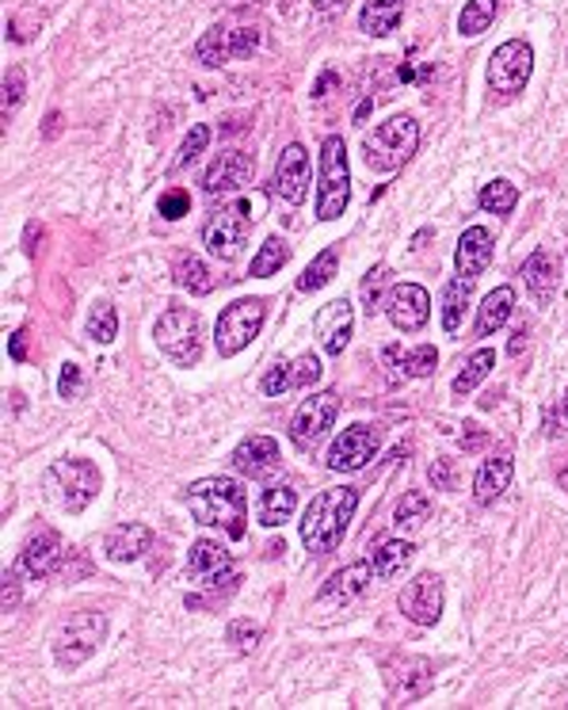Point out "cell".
<instances>
[{
    "label": "cell",
    "mask_w": 568,
    "mask_h": 710,
    "mask_svg": "<svg viewBox=\"0 0 568 710\" xmlns=\"http://www.w3.org/2000/svg\"><path fill=\"white\" fill-rule=\"evenodd\" d=\"M355 508H359V489H352V485L317 493L309 500L306 516H301V543H306V551L317 554V558L336 551L344 543Z\"/></svg>",
    "instance_id": "1"
},
{
    "label": "cell",
    "mask_w": 568,
    "mask_h": 710,
    "mask_svg": "<svg viewBox=\"0 0 568 710\" xmlns=\"http://www.w3.org/2000/svg\"><path fill=\"white\" fill-rule=\"evenodd\" d=\"M188 508L199 523L222 528L229 539H245L248 531V493L233 477H202L188 489Z\"/></svg>",
    "instance_id": "2"
},
{
    "label": "cell",
    "mask_w": 568,
    "mask_h": 710,
    "mask_svg": "<svg viewBox=\"0 0 568 710\" xmlns=\"http://www.w3.org/2000/svg\"><path fill=\"white\" fill-rule=\"evenodd\" d=\"M99 489H104V477H99V466L92 459H58L43 474L46 500L69 516H81L99 497Z\"/></svg>",
    "instance_id": "3"
},
{
    "label": "cell",
    "mask_w": 568,
    "mask_h": 710,
    "mask_svg": "<svg viewBox=\"0 0 568 710\" xmlns=\"http://www.w3.org/2000/svg\"><path fill=\"white\" fill-rule=\"evenodd\" d=\"M317 218L321 222H336L347 211V199H352V165H347V145L340 134H329L321 142V157H317Z\"/></svg>",
    "instance_id": "4"
},
{
    "label": "cell",
    "mask_w": 568,
    "mask_h": 710,
    "mask_svg": "<svg viewBox=\"0 0 568 710\" xmlns=\"http://www.w3.org/2000/svg\"><path fill=\"white\" fill-rule=\"evenodd\" d=\"M419 150V122L412 115H393L381 127L370 130L363 138V157L375 173H397L401 165H409L412 153Z\"/></svg>",
    "instance_id": "5"
},
{
    "label": "cell",
    "mask_w": 568,
    "mask_h": 710,
    "mask_svg": "<svg viewBox=\"0 0 568 710\" xmlns=\"http://www.w3.org/2000/svg\"><path fill=\"white\" fill-rule=\"evenodd\" d=\"M107 627H111V623H107L104 612H73L69 619H61L58 630H54V638H50V650H54L58 668H69V673L81 668L84 661L104 646Z\"/></svg>",
    "instance_id": "6"
},
{
    "label": "cell",
    "mask_w": 568,
    "mask_h": 710,
    "mask_svg": "<svg viewBox=\"0 0 568 710\" xmlns=\"http://www.w3.org/2000/svg\"><path fill=\"white\" fill-rule=\"evenodd\" d=\"M202 318L188 306H173V310L161 313L157 329H153V341L157 348L176 363V367H194L202 359Z\"/></svg>",
    "instance_id": "7"
},
{
    "label": "cell",
    "mask_w": 568,
    "mask_h": 710,
    "mask_svg": "<svg viewBox=\"0 0 568 710\" xmlns=\"http://www.w3.org/2000/svg\"><path fill=\"white\" fill-rule=\"evenodd\" d=\"M263 321H268V298H237L225 306L222 318L214 326V348L222 359H233L260 336Z\"/></svg>",
    "instance_id": "8"
},
{
    "label": "cell",
    "mask_w": 568,
    "mask_h": 710,
    "mask_svg": "<svg viewBox=\"0 0 568 710\" xmlns=\"http://www.w3.org/2000/svg\"><path fill=\"white\" fill-rule=\"evenodd\" d=\"M248 229H252V206H248V199H233L229 206L210 214V222L202 226V241H206V249L214 252L217 260L229 264V260H237L240 249H245Z\"/></svg>",
    "instance_id": "9"
},
{
    "label": "cell",
    "mask_w": 568,
    "mask_h": 710,
    "mask_svg": "<svg viewBox=\"0 0 568 710\" xmlns=\"http://www.w3.org/2000/svg\"><path fill=\"white\" fill-rule=\"evenodd\" d=\"M188 577L202 592L222 596V592H229L237 584V566H233V554L222 543L199 539V543H191V554H188Z\"/></svg>",
    "instance_id": "10"
},
{
    "label": "cell",
    "mask_w": 568,
    "mask_h": 710,
    "mask_svg": "<svg viewBox=\"0 0 568 710\" xmlns=\"http://www.w3.org/2000/svg\"><path fill=\"white\" fill-rule=\"evenodd\" d=\"M534 73V50L523 38H508L504 46H496V54L488 58V88L500 96H516L526 88Z\"/></svg>",
    "instance_id": "11"
},
{
    "label": "cell",
    "mask_w": 568,
    "mask_h": 710,
    "mask_svg": "<svg viewBox=\"0 0 568 710\" xmlns=\"http://www.w3.org/2000/svg\"><path fill=\"white\" fill-rule=\"evenodd\" d=\"M336 413H340V393L321 390V393H313V398H306L298 405V413H294V421H291V443L298 447V451H306V454L317 451V443L329 436Z\"/></svg>",
    "instance_id": "12"
},
{
    "label": "cell",
    "mask_w": 568,
    "mask_h": 710,
    "mask_svg": "<svg viewBox=\"0 0 568 710\" xmlns=\"http://www.w3.org/2000/svg\"><path fill=\"white\" fill-rule=\"evenodd\" d=\"M378 447H381V428L378 424L359 421V424H352V428H344V436L329 447L324 466H329L332 474H355V470H363L375 459Z\"/></svg>",
    "instance_id": "13"
},
{
    "label": "cell",
    "mask_w": 568,
    "mask_h": 710,
    "mask_svg": "<svg viewBox=\"0 0 568 710\" xmlns=\"http://www.w3.org/2000/svg\"><path fill=\"white\" fill-rule=\"evenodd\" d=\"M260 46V31L256 27H237V31H229V27H210L206 35L194 43V61H202L206 69H217V66H225V61H233V58H248V54Z\"/></svg>",
    "instance_id": "14"
},
{
    "label": "cell",
    "mask_w": 568,
    "mask_h": 710,
    "mask_svg": "<svg viewBox=\"0 0 568 710\" xmlns=\"http://www.w3.org/2000/svg\"><path fill=\"white\" fill-rule=\"evenodd\" d=\"M442 600H447V592H442L439 577L419 573V577H412V581L404 584L397 607H401L404 619L416 623V627H435V623L442 619Z\"/></svg>",
    "instance_id": "15"
},
{
    "label": "cell",
    "mask_w": 568,
    "mask_h": 710,
    "mask_svg": "<svg viewBox=\"0 0 568 710\" xmlns=\"http://www.w3.org/2000/svg\"><path fill=\"white\" fill-rule=\"evenodd\" d=\"M252 173H256L252 153H245V150H225V153H217L214 165H210L206 176H202V191H206L210 199L237 196V191L248 188Z\"/></svg>",
    "instance_id": "16"
},
{
    "label": "cell",
    "mask_w": 568,
    "mask_h": 710,
    "mask_svg": "<svg viewBox=\"0 0 568 710\" xmlns=\"http://www.w3.org/2000/svg\"><path fill=\"white\" fill-rule=\"evenodd\" d=\"M386 318L393 321V329L401 333H419L431 318V295L419 283H393L386 295Z\"/></svg>",
    "instance_id": "17"
},
{
    "label": "cell",
    "mask_w": 568,
    "mask_h": 710,
    "mask_svg": "<svg viewBox=\"0 0 568 710\" xmlns=\"http://www.w3.org/2000/svg\"><path fill=\"white\" fill-rule=\"evenodd\" d=\"M268 191L275 199H283V203H291V206H298L301 199H306V191H309V153H306V145L294 142V145H286V150L279 153Z\"/></svg>",
    "instance_id": "18"
},
{
    "label": "cell",
    "mask_w": 568,
    "mask_h": 710,
    "mask_svg": "<svg viewBox=\"0 0 568 710\" xmlns=\"http://www.w3.org/2000/svg\"><path fill=\"white\" fill-rule=\"evenodd\" d=\"M435 363H439L435 344H416V348L389 344V348L381 352V367H386V382L389 386H404V382H412V378L435 375Z\"/></svg>",
    "instance_id": "19"
},
{
    "label": "cell",
    "mask_w": 568,
    "mask_h": 710,
    "mask_svg": "<svg viewBox=\"0 0 568 710\" xmlns=\"http://www.w3.org/2000/svg\"><path fill=\"white\" fill-rule=\"evenodd\" d=\"M321 375H324L321 359H317L313 352H306L294 363L271 367L268 375H263L260 390L268 393V398H283V393H291V390H313V382H321Z\"/></svg>",
    "instance_id": "20"
},
{
    "label": "cell",
    "mask_w": 568,
    "mask_h": 710,
    "mask_svg": "<svg viewBox=\"0 0 568 710\" xmlns=\"http://www.w3.org/2000/svg\"><path fill=\"white\" fill-rule=\"evenodd\" d=\"M61 558H66V546H61V535L54 528H38L35 535L23 543L20 551V561L15 566L23 569V573L31 577V581H46V577L54 573V569L61 566Z\"/></svg>",
    "instance_id": "21"
},
{
    "label": "cell",
    "mask_w": 568,
    "mask_h": 710,
    "mask_svg": "<svg viewBox=\"0 0 568 710\" xmlns=\"http://www.w3.org/2000/svg\"><path fill=\"white\" fill-rule=\"evenodd\" d=\"M233 470L245 477H252V482H263V477H271L279 470V462H283V454H279V443L271 436H248L245 443L233 451Z\"/></svg>",
    "instance_id": "22"
},
{
    "label": "cell",
    "mask_w": 568,
    "mask_h": 710,
    "mask_svg": "<svg viewBox=\"0 0 568 710\" xmlns=\"http://www.w3.org/2000/svg\"><path fill=\"white\" fill-rule=\"evenodd\" d=\"M370 581H375V566L367 561H355V566H344L340 573H332L329 581L321 584V592H317V604H352V600H359L363 592L370 589Z\"/></svg>",
    "instance_id": "23"
},
{
    "label": "cell",
    "mask_w": 568,
    "mask_h": 710,
    "mask_svg": "<svg viewBox=\"0 0 568 710\" xmlns=\"http://www.w3.org/2000/svg\"><path fill=\"white\" fill-rule=\"evenodd\" d=\"M352 318L355 313H352V303H347V298H336V303L321 306V313L313 318V329H317V336H321V344L329 355H344L347 341H352Z\"/></svg>",
    "instance_id": "24"
},
{
    "label": "cell",
    "mask_w": 568,
    "mask_h": 710,
    "mask_svg": "<svg viewBox=\"0 0 568 710\" xmlns=\"http://www.w3.org/2000/svg\"><path fill=\"white\" fill-rule=\"evenodd\" d=\"M511 474H516V462H511L508 451L485 459L477 477H473V500H477V505H496V500L511 489Z\"/></svg>",
    "instance_id": "25"
},
{
    "label": "cell",
    "mask_w": 568,
    "mask_h": 710,
    "mask_svg": "<svg viewBox=\"0 0 568 710\" xmlns=\"http://www.w3.org/2000/svg\"><path fill=\"white\" fill-rule=\"evenodd\" d=\"M150 546H153V531L145 528V523H119V528H111L104 539V554L111 561H119V566L138 561Z\"/></svg>",
    "instance_id": "26"
},
{
    "label": "cell",
    "mask_w": 568,
    "mask_h": 710,
    "mask_svg": "<svg viewBox=\"0 0 568 710\" xmlns=\"http://www.w3.org/2000/svg\"><path fill=\"white\" fill-rule=\"evenodd\" d=\"M454 264H458V275H473L477 280L488 264H493V234L485 226H470L458 241V252H454Z\"/></svg>",
    "instance_id": "27"
},
{
    "label": "cell",
    "mask_w": 568,
    "mask_h": 710,
    "mask_svg": "<svg viewBox=\"0 0 568 710\" xmlns=\"http://www.w3.org/2000/svg\"><path fill=\"white\" fill-rule=\"evenodd\" d=\"M523 283L531 287V295L539 298V303H549L554 298V291H557V260H554V252L549 249H534L531 257H526V264H523Z\"/></svg>",
    "instance_id": "28"
},
{
    "label": "cell",
    "mask_w": 568,
    "mask_h": 710,
    "mask_svg": "<svg viewBox=\"0 0 568 710\" xmlns=\"http://www.w3.org/2000/svg\"><path fill=\"white\" fill-rule=\"evenodd\" d=\"M404 4H409V0H367L359 12V31L370 38L393 35L397 23H401V15H404Z\"/></svg>",
    "instance_id": "29"
},
{
    "label": "cell",
    "mask_w": 568,
    "mask_h": 710,
    "mask_svg": "<svg viewBox=\"0 0 568 710\" xmlns=\"http://www.w3.org/2000/svg\"><path fill=\"white\" fill-rule=\"evenodd\" d=\"M511 310H516V291L511 287H496L493 295H485L477 310V336H493L508 326Z\"/></svg>",
    "instance_id": "30"
},
{
    "label": "cell",
    "mask_w": 568,
    "mask_h": 710,
    "mask_svg": "<svg viewBox=\"0 0 568 710\" xmlns=\"http://www.w3.org/2000/svg\"><path fill=\"white\" fill-rule=\"evenodd\" d=\"M294 512H298V493H294L291 485H271V489H263L260 508H256L263 528H279V523H286Z\"/></svg>",
    "instance_id": "31"
},
{
    "label": "cell",
    "mask_w": 568,
    "mask_h": 710,
    "mask_svg": "<svg viewBox=\"0 0 568 710\" xmlns=\"http://www.w3.org/2000/svg\"><path fill=\"white\" fill-rule=\"evenodd\" d=\"M416 558V546L404 543V539H393V543H381L375 554H370V566H375L378 581H393L397 573L409 569V561Z\"/></svg>",
    "instance_id": "32"
},
{
    "label": "cell",
    "mask_w": 568,
    "mask_h": 710,
    "mask_svg": "<svg viewBox=\"0 0 568 710\" xmlns=\"http://www.w3.org/2000/svg\"><path fill=\"white\" fill-rule=\"evenodd\" d=\"M473 295V275H454L447 283V295H442V329L447 333H458L465 321V303Z\"/></svg>",
    "instance_id": "33"
},
{
    "label": "cell",
    "mask_w": 568,
    "mask_h": 710,
    "mask_svg": "<svg viewBox=\"0 0 568 710\" xmlns=\"http://www.w3.org/2000/svg\"><path fill=\"white\" fill-rule=\"evenodd\" d=\"M336 268H340V249H336V245H329V249H324L321 257H317L313 264L301 272L298 291H301V295H317V291H324L332 280H336Z\"/></svg>",
    "instance_id": "34"
},
{
    "label": "cell",
    "mask_w": 568,
    "mask_h": 710,
    "mask_svg": "<svg viewBox=\"0 0 568 710\" xmlns=\"http://www.w3.org/2000/svg\"><path fill=\"white\" fill-rule=\"evenodd\" d=\"M496 12H500V0H465V8L458 12V31L465 38H477L493 27Z\"/></svg>",
    "instance_id": "35"
},
{
    "label": "cell",
    "mask_w": 568,
    "mask_h": 710,
    "mask_svg": "<svg viewBox=\"0 0 568 710\" xmlns=\"http://www.w3.org/2000/svg\"><path fill=\"white\" fill-rule=\"evenodd\" d=\"M286 260H291V245H286L283 237H268V241L260 245V252L252 257L248 275H252V280H268V275L283 272Z\"/></svg>",
    "instance_id": "36"
},
{
    "label": "cell",
    "mask_w": 568,
    "mask_h": 710,
    "mask_svg": "<svg viewBox=\"0 0 568 710\" xmlns=\"http://www.w3.org/2000/svg\"><path fill=\"white\" fill-rule=\"evenodd\" d=\"M493 367H496V352L493 348L473 352L470 359H465V370L454 378V386H450V390H454V393H473L488 375H493Z\"/></svg>",
    "instance_id": "37"
},
{
    "label": "cell",
    "mask_w": 568,
    "mask_h": 710,
    "mask_svg": "<svg viewBox=\"0 0 568 710\" xmlns=\"http://www.w3.org/2000/svg\"><path fill=\"white\" fill-rule=\"evenodd\" d=\"M477 203H481V211H485V214H511V211H516V203H519V188L511 180H493V184H485V188H481Z\"/></svg>",
    "instance_id": "38"
},
{
    "label": "cell",
    "mask_w": 568,
    "mask_h": 710,
    "mask_svg": "<svg viewBox=\"0 0 568 710\" xmlns=\"http://www.w3.org/2000/svg\"><path fill=\"white\" fill-rule=\"evenodd\" d=\"M176 283H180L184 291H191V295H210V291H214V275H210V268L202 264L199 257L176 260Z\"/></svg>",
    "instance_id": "39"
},
{
    "label": "cell",
    "mask_w": 568,
    "mask_h": 710,
    "mask_svg": "<svg viewBox=\"0 0 568 710\" xmlns=\"http://www.w3.org/2000/svg\"><path fill=\"white\" fill-rule=\"evenodd\" d=\"M84 336L96 344H111L119 336V313H115L111 303H96L88 313V326H84Z\"/></svg>",
    "instance_id": "40"
},
{
    "label": "cell",
    "mask_w": 568,
    "mask_h": 710,
    "mask_svg": "<svg viewBox=\"0 0 568 710\" xmlns=\"http://www.w3.org/2000/svg\"><path fill=\"white\" fill-rule=\"evenodd\" d=\"M206 145H210V127H202V122H194L191 134L184 138L180 153H176L173 173H184V168H188V165H194V161H199L202 153H206Z\"/></svg>",
    "instance_id": "41"
},
{
    "label": "cell",
    "mask_w": 568,
    "mask_h": 710,
    "mask_svg": "<svg viewBox=\"0 0 568 710\" xmlns=\"http://www.w3.org/2000/svg\"><path fill=\"white\" fill-rule=\"evenodd\" d=\"M427 512H431V500L424 497V493H409V497L397 505V512H393V523L397 528H419V523L427 520Z\"/></svg>",
    "instance_id": "42"
},
{
    "label": "cell",
    "mask_w": 568,
    "mask_h": 710,
    "mask_svg": "<svg viewBox=\"0 0 568 710\" xmlns=\"http://www.w3.org/2000/svg\"><path fill=\"white\" fill-rule=\"evenodd\" d=\"M0 92H4V99H0V119H4V127H8L15 107L23 104V69L20 66L4 69V84H0Z\"/></svg>",
    "instance_id": "43"
},
{
    "label": "cell",
    "mask_w": 568,
    "mask_h": 710,
    "mask_svg": "<svg viewBox=\"0 0 568 710\" xmlns=\"http://www.w3.org/2000/svg\"><path fill=\"white\" fill-rule=\"evenodd\" d=\"M225 638H229L237 653H252L256 646H260V638H263V627H260V623H252V619H233L229 630H225Z\"/></svg>",
    "instance_id": "44"
},
{
    "label": "cell",
    "mask_w": 568,
    "mask_h": 710,
    "mask_svg": "<svg viewBox=\"0 0 568 710\" xmlns=\"http://www.w3.org/2000/svg\"><path fill=\"white\" fill-rule=\"evenodd\" d=\"M389 268L386 264H378V268H370L367 272V280H363V287H359V295H363V306H367V313H375L378 306H386L381 303V291L389 287Z\"/></svg>",
    "instance_id": "45"
},
{
    "label": "cell",
    "mask_w": 568,
    "mask_h": 710,
    "mask_svg": "<svg viewBox=\"0 0 568 710\" xmlns=\"http://www.w3.org/2000/svg\"><path fill=\"white\" fill-rule=\"evenodd\" d=\"M157 211H161V218H168V222L184 218V214H191V196L184 188L165 191V196H161V203H157Z\"/></svg>",
    "instance_id": "46"
},
{
    "label": "cell",
    "mask_w": 568,
    "mask_h": 710,
    "mask_svg": "<svg viewBox=\"0 0 568 710\" xmlns=\"http://www.w3.org/2000/svg\"><path fill=\"white\" fill-rule=\"evenodd\" d=\"M81 386H84L81 367H76V363H66V367H61V378H58V393L69 401V398H76V393H81Z\"/></svg>",
    "instance_id": "47"
},
{
    "label": "cell",
    "mask_w": 568,
    "mask_h": 710,
    "mask_svg": "<svg viewBox=\"0 0 568 710\" xmlns=\"http://www.w3.org/2000/svg\"><path fill=\"white\" fill-rule=\"evenodd\" d=\"M20 573H23L20 566L4 569V596H0V607H4V612H15V604H20Z\"/></svg>",
    "instance_id": "48"
},
{
    "label": "cell",
    "mask_w": 568,
    "mask_h": 710,
    "mask_svg": "<svg viewBox=\"0 0 568 710\" xmlns=\"http://www.w3.org/2000/svg\"><path fill=\"white\" fill-rule=\"evenodd\" d=\"M427 477H431L435 489H454V466H450V459H435Z\"/></svg>",
    "instance_id": "49"
},
{
    "label": "cell",
    "mask_w": 568,
    "mask_h": 710,
    "mask_svg": "<svg viewBox=\"0 0 568 710\" xmlns=\"http://www.w3.org/2000/svg\"><path fill=\"white\" fill-rule=\"evenodd\" d=\"M8 355H12L15 363L27 359V336H23V333H12V336H8Z\"/></svg>",
    "instance_id": "50"
},
{
    "label": "cell",
    "mask_w": 568,
    "mask_h": 710,
    "mask_svg": "<svg viewBox=\"0 0 568 710\" xmlns=\"http://www.w3.org/2000/svg\"><path fill=\"white\" fill-rule=\"evenodd\" d=\"M465 428H470V431L462 436V447H465V451H477V447L485 443V431H481L477 424H465Z\"/></svg>",
    "instance_id": "51"
},
{
    "label": "cell",
    "mask_w": 568,
    "mask_h": 710,
    "mask_svg": "<svg viewBox=\"0 0 568 710\" xmlns=\"http://www.w3.org/2000/svg\"><path fill=\"white\" fill-rule=\"evenodd\" d=\"M332 84H336V73H324V76H321V84H317V88H313V99H324V96H329Z\"/></svg>",
    "instance_id": "52"
},
{
    "label": "cell",
    "mask_w": 568,
    "mask_h": 710,
    "mask_svg": "<svg viewBox=\"0 0 568 710\" xmlns=\"http://www.w3.org/2000/svg\"><path fill=\"white\" fill-rule=\"evenodd\" d=\"M340 4H344V0H313V12L317 15H332Z\"/></svg>",
    "instance_id": "53"
},
{
    "label": "cell",
    "mask_w": 568,
    "mask_h": 710,
    "mask_svg": "<svg viewBox=\"0 0 568 710\" xmlns=\"http://www.w3.org/2000/svg\"><path fill=\"white\" fill-rule=\"evenodd\" d=\"M58 134H61V115L50 111L46 115V138H58Z\"/></svg>",
    "instance_id": "54"
},
{
    "label": "cell",
    "mask_w": 568,
    "mask_h": 710,
    "mask_svg": "<svg viewBox=\"0 0 568 710\" xmlns=\"http://www.w3.org/2000/svg\"><path fill=\"white\" fill-rule=\"evenodd\" d=\"M523 344H526V329H519V333L511 336V348H508V352H511V355H519V352H523Z\"/></svg>",
    "instance_id": "55"
},
{
    "label": "cell",
    "mask_w": 568,
    "mask_h": 710,
    "mask_svg": "<svg viewBox=\"0 0 568 710\" xmlns=\"http://www.w3.org/2000/svg\"><path fill=\"white\" fill-rule=\"evenodd\" d=\"M557 482H561V489L568 493V466H561V470H557Z\"/></svg>",
    "instance_id": "56"
},
{
    "label": "cell",
    "mask_w": 568,
    "mask_h": 710,
    "mask_svg": "<svg viewBox=\"0 0 568 710\" xmlns=\"http://www.w3.org/2000/svg\"><path fill=\"white\" fill-rule=\"evenodd\" d=\"M561 413H565V421H568V393H565V401H561Z\"/></svg>",
    "instance_id": "57"
}]
</instances>
